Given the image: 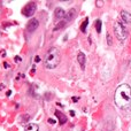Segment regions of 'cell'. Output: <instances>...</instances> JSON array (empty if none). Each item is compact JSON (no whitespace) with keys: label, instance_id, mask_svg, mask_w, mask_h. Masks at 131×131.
Here are the masks:
<instances>
[{"label":"cell","instance_id":"obj_1","mask_svg":"<svg viewBox=\"0 0 131 131\" xmlns=\"http://www.w3.org/2000/svg\"><path fill=\"white\" fill-rule=\"evenodd\" d=\"M114 102L121 109H127L131 105V86L129 84H121L117 86L114 94Z\"/></svg>","mask_w":131,"mask_h":131},{"label":"cell","instance_id":"obj_2","mask_svg":"<svg viewBox=\"0 0 131 131\" xmlns=\"http://www.w3.org/2000/svg\"><path fill=\"white\" fill-rule=\"evenodd\" d=\"M60 60H61V57H60L59 50L57 47L50 48L45 55V59H44L45 68H47V69H54V68H57L59 66Z\"/></svg>","mask_w":131,"mask_h":131},{"label":"cell","instance_id":"obj_3","mask_svg":"<svg viewBox=\"0 0 131 131\" xmlns=\"http://www.w3.org/2000/svg\"><path fill=\"white\" fill-rule=\"evenodd\" d=\"M114 31H115V36L118 40L123 41L127 39L128 37V31L125 29L124 24H123L121 21H116L115 24H114Z\"/></svg>","mask_w":131,"mask_h":131},{"label":"cell","instance_id":"obj_4","mask_svg":"<svg viewBox=\"0 0 131 131\" xmlns=\"http://www.w3.org/2000/svg\"><path fill=\"white\" fill-rule=\"evenodd\" d=\"M36 9H37V5L35 2H28L22 9V14L27 17H30L32 16L35 13H36Z\"/></svg>","mask_w":131,"mask_h":131},{"label":"cell","instance_id":"obj_5","mask_svg":"<svg viewBox=\"0 0 131 131\" xmlns=\"http://www.w3.org/2000/svg\"><path fill=\"white\" fill-rule=\"evenodd\" d=\"M75 12H76V10H75V8H71V9H70V10H69V14H67V15H66V17L63 18V21H62L61 23H59V24H58L57 27L54 28V31H55V30H58L59 28L64 27V25L67 24V23H69L70 21H71L72 18H74V16H75Z\"/></svg>","mask_w":131,"mask_h":131},{"label":"cell","instance_id":"obj_6","mask_svg":"<svg viewBox=\"0 0 131 131\" xmlns=\"http://www.w3.org/2000/svg\"><path fill=\"white\" fill-rule=\"evenodd\" d=\"M38 25H39L38 20H36V18H32V20H30L29 22H28V24H27V30H28L29 32H34L35 30L38 28Z\"/></svg>","mask_w":131,"mask_h":131},{"label":"cell","instance_id":"obj_7","mask_svg":"<svg viewBox=\"0 0 131 131\" xmlns=\"http://www.w3.org/2000/svg\"><path fill=\"white\" fill-rule=\"evenodd\" d=\"M77 61L81 64V68L84 69L85 68V61H86V57L83 52H78V55H77Z\"/></svg>","mask_w":131,"mask_h":131},{"label":"cell","instance_id":"obj_8","mask_svg":"<svg viewBox=\"0 0 131 131\" xmlns=\"http://www.w3.org/2000/svg\"><path fill=\"white\" fill-rule=\"evenodd\" d=\"M54 15H55V18H64L66 17V12L63 9L61 8V7H58V8H55V12H54Z\"/></svg>","mask_w":131,"mask_h":131},{"label":"cell","instance_id":"obj_9","mask_svg":"<svg viewBox=\"0 0 131 131\" xmlns=\"http://www.w3.org/2000/svg\"><path fill=\"white\" fill-rule=\"evenodd\" d=\"M121 18L123 20L124 23H131V14L128 13V12H125V10L121 12Z\"/></svg>","mask_w":131,"mask_h":131},{"label":"cell","instance_id":"obj_10","mask_svg":"<svg viewBox=\"0 0 131 131\" xmlns=\"http://www.w3.org/2000/svg\"><path fill=\"white\" fill-rule=\"evenodd\" d=\"M55 116H57V117L59 118L60 124H64V123L67 122V117H66L64 114H63V113H61V112L55 111Z\"/></svg>","mask_w":131,"mask_h":131},{"label":"cell","instance_id":"obj_11","mask_svg":"<svg viewBox=\"0 0 131 131\" xmlns=\"http://www.w3.org/2000/svg\"><path fill=\"white\" fill-rule=\"evenodd\" d=\"M25 131H39V125L37 123H29Z\"/></svg>","mask_w":131,"mask_h":131},{"label":"cell","instance_id":"obj_12","mask_svg":"<svg viewBox=\"0 0 131 131\" xmlns=\"http://www.w3.org/2000/svg\"><path fill=\"white\" fill-rule=\"evenodd\" d=\"M88 24H89V18L86 17L85 20L83 21L82 25H81V30H82V32H86V27H88Z\"/></svg>","mask_w":131,"mask_h":131},{"label":"cell","instance_id":"obj_13","mask_svg":"<svg viewBox=\"0 0 131 131\" xmlns=\"http://www.w3.org/2000/svg\"><path fill=\"white\" fill-rule=\"evenodd\" d=\"M101 25H102V22L100 20H98L97 22H95V29H97L98 34H100V32H101Z\"/></svg>","mask_w":131,"mask_h":131},{"label":"cell","instance_id":"obj_14","mask_svg":"<svg viewBox=\"0 0 131 131\" xmlns=\"http://www.w3.org/2000/svg\"><path fill=\"white\" fill-rule=\"evenodd\" d=\"M107 43H108V45H112L113 44V41H112V37L109 34H107Z\"/></svg>","mask_w":131,"mask_h":131},{"label":"cell","instance_id":"obj_15","mask_svg":"<svg viewBox=\"0 0 131 131\" xmlns=\"http://www.w3.org/2000/svg\"><path fill=\"white\" fill-rule=\"evenodd\" d=\"M15 61L16 62H21V58L18 57V55H17V57H15Z\"/></svg>","mask_w":131,"mask_h":131},{"label":"cell","instance_id":"obj_16","mask_svg":"<svg viewBox=\"0 0 131 131\" xmlns=\"http://www.w3.org/2000/svg\"><path fill=\"white\" fill-rule=\"evenodd\" d=\"M35 61H36V62H39V61H40V58H39L38 55H37V57L35 58Z\"/></svg>","mask_w":131,"mask_h":131},{"label":"cell","instance_id":"obj_17","mask_svg":"<svg viewBox=\"0 0 131 131\" xmlns=\"http://www.w3.org/2000/svg\"><path fill=\"white\" fill-rule=\"evenodd\" d=\"M48 123H50V124H54L55 121L54 120H51V118H50V120H48Z\"/></svg>","mask_w":131,"mask_h":131},{"label":"cell","instance_id":"obj_18","mask_svg":"<svg viewBox=\"0 0 131 131\" xmlns=\"http://www.w3.org/2000/svg\"><path fill=\"white\" fill-rule=\"evenodd\" d=\"M97 4H98V7H101L104 2H102V1H97Z\"/></svg>","mask_w":131,"mask_h":131},{"label":"cell","instance_id":"obj_19","mask_svg":"<svg viewBox=\"0 0 131 131\" xmlns=\"http://www.w3.org/2000/svg\"><path fill=\"white\" fill-rule=\"evenodd\" d=\"M77 100H78V98H76V97H74V98H72V101H75V102H76Z\"/></svg>","mask_w":131,"mask_h":131},{"label":"cell","instance_id":"obj_20","mask_svg":"<svg viewBox=\"0 0 131 131\" xmlns=\"http://www.w3.org/2000/svg\"><path fill=\"white\" fill-rule=\"evenodd\" d=\"M70 115L74 116V115H75V112H74V111H70Z\"/></svg>","mask_w":131,"mask_h":131},{"label":"cell","instance_id":"obj_21","mask_svg":"<svg viewBox=\"0 0 131 131\" xmlns=\"http://www.w3.org/2000/svg\"><path fill=\"white\" fill-rule=\"evenodd\" d=\"M4 67H6V68H8V63H7V62H4Z\"/></svg>","mask_w":131,"mask_h":131}]
</instances>
